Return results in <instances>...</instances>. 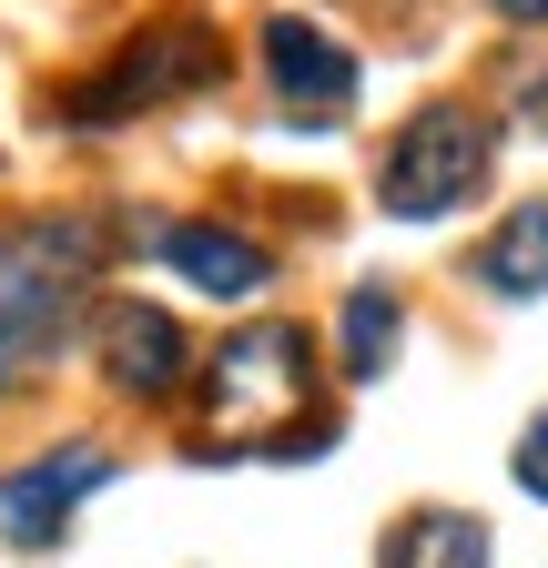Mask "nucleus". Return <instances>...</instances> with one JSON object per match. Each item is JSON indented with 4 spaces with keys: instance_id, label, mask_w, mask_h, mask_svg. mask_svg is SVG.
Here are the masks:
<instances>
[{
    "instance_id": "f257e3e1",
    "label": "nucleus",
    "mask_w": 548,
    "mask_h": 568,
    "mask_svg": "<svg viewBox=\"0 0 548 568\" xmlns=\"http://www.w3.org/2000/svg\"><path fill=\"white\" fill-rule=\"evenodd\" d=\"M92 264H102L92 224H11V234H0V386L41 376L61 355Z\"/></svg>"
},
{
    "instance_id": "f03ea898",
    "label": "nucleus",
    "mask_w": 548,
    "mask_h": 568,
    "mask_svg": "<svg viewBox=\"0 0 548 568\" xmlns=\"http://www.w3.org/2000/svg\"><path fill=\"white\" fill-rule=\"evenodd\" d=\"M488 163H498V132L477 122V112H457V102H437V112L406 122V142L386 153V213H406V224H437V213L477 203Z\"/></svg>"
},
{
    "instance_id": "7ed1b4c3",
    "label": "nucleus",
    "mask_w": 548,
    "mask_h": 568,
    "mask_svg": "<svg viewBox=\"0 0 548 568\" xmlns=\"http://www.w3.org/2000/svg\"><path fill=\"white\" fill-rule=\"evenodd\" d=\"M305 406V335L295 325H244L224 355H214V376H203V416H214V437H274V416Z\"/></svg>"
},
{
    "instance_id": "20e7f679",
    "label": "nucleus",
    "mask_w": 548,
    "mask_h": 568,
    "mask_svg": "<svg viewBox=\"0 0 548 568\" xmlns=\"http://www.w3.org/2000/svg\"><path fill=\"white\" fill-rule=\"evenodd\" d=\"M193 82H214V51H203V31H143L122 71H102L92 92H72V112L102 132V122L143 112V102H163V92H193Z\"/></svg>"
},
{
    "instance_id": "39448f33",
    "label": "nucleus",
    "mask_w": 548,
    "mask_h": 568,
    "mask_svg": "<svg viewBox=\"0 0 548 568\" xmlns=\"http://www.w3.org/2000/svg\"><path fill=\"white\" fill-rule=\"evenodd\" d=\"M102 477H112L102 447H51L41 467H11V477H0V538H11V548H51L61 518H72V497H92Z\"/></svg>"
},
{
    "instance_id": "423d86ee",
    "label": "nucleus",
    "mask_w": 548,
    "mask_h": 568,
    "mask_svg": "<svg viewBox=\"0 0 548 568\" xmlns=\"http://www.w3.org/2000/svg\"><path fill=\"white\" fill-rule=\"evenodd\" d=\"M264 71H274V92H285L295 122H325V112L356 102V51L325 41L315 21H264Z\"/></svg>"
},
{
    "instance_id": "0eeeda50",
    "label": "nucleus",
    "mask_w": 548,
    "mask_h": 568,
    "mask_svg": "<svg viewBox=\"0 0 548 568\" xmlns=\"http://www.w3.org/2000/svg\"><path fill=\"white\" fill-rule=\"evenodd\" d=\"M102 366L122 396H173L183 386V325L163 305H112L102 315Z\"/></svg>"
},
{
    "instance_id": "6e6552de",
    "label": "nucleus",
    "mask_w": 548,
    "mask_h": 568,
    "mask_svg": "<svg viewBox=\"0 0 548 568\" xmlns=\"http://www.w3.org/2000/svg\"><path fill=\"white\" fill-rule=\"evenodd\" d=\"M163 264L183 274V284H203V295H254L264 284V244H244V234H224V224H173L163 234Z\"/></svg>"
},
{
    "instance_id": "1a4fd4ad",
    "label": "nucleus",
    "mask_w": 548,
    "mask_h": 568,
    "mask_svg": "<svg viewBox=\"0 0 548 568\" xmlns=\"http://www.w3.org/2000/svg\"><path fill=\"white\" fill-rule=\"evenodd\" d=\"M477 284H488V295H508V305L548 295V203H518L508 224L488 234V254H477Z\"/></svg>"
},
{
    "instance_id": "9d476101",
    "label": "nucleus",
    "mask_w": 548,
    "mask_h": 568,
    "mask_svg": "<svg viewBox=\"0 0 548 568\" xmlns=\"http://www.w3.org/2000/svg\"><path fill=\"white\" fill-rule=\"evenodd\" d=\"M386 568H488V528H477V518H457V508L406 518V528L386 538Z\"/></svg>"
},
{
    "instance_id": "9b49d317",
    "label": "nucleus",
    "mask_w": 548,
    "mask_h": 568,
    "mask_svg": "<svg viewBox=\"0 0 548 568\" xmlns=\"http://www.w3.org/2000/svg\"><path fill=\"white\" fill-rule=\"evenodd\" d=\"M335 335H346V376H386V345H396V295L386 284H356L346 315H335Z\"/></svg>"
},
{
    "instance_id": "f8f14e48",
    "label": "nucleus",
    "mask_w": 548,
    "mask_h": 568,
    "mask_svg": "<svg viewBox=\"0 0 548 568\" xmlns=\"http://www.w3.org/2000/svg\"><path fill=\"white\" fill-rule=\"evenodd\" d=\"M508 467H518V487H528V497H548V416L518 437V457H508Z\"/></svg>"
},
{
    "instance_id": "ddd939ff",
    "label": "nucleus",
    "mask_w": 548,
    "mask_h": 568,
    "mask_svg": "<svg viewBox=\"0 0 548 568\" xmlns=\"http://www.w3.org/2000/svg\"><path fill=\"white\" fill-rule=\"evenodd\" d=\"M498 11H508V21H548V0H498Z\"/></svg>"
}]
</instances>
